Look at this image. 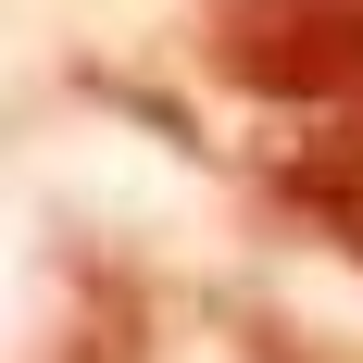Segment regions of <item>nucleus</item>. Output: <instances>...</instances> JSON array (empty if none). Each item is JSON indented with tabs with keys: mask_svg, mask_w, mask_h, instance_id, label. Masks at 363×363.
Segmentation results:
<instances>
[{
	"mask_svg": "<svg viewBox=\"0 0 363 363\" xmlns=\"http://www.w3.org/2000/svg\"><path fill=\"white\" fill-rule=\"evenodd\" d=\"M201 63L263 113L363 125V0H213Z\"/></svg>",
	"mask_w": 363,
	"mask_h": 363,
	"instance_id": "1",
	"label": "nucleus"
},
{
	"mask_svg": "<svg viewBox=\"0 0 363 363\" xmlns=\"http://www.w3.org/2000/svg\"><path fill=\"white\" fill-rule=\"evenodd\" d=\"M263 201L338 263H363V125H289L263 150Z\"/></svg>",
	"mask_w": 363,
	"mask_h": 363,
	"instance_id": "2",
	"label": "nucleus"
},
{
	"mask_svg": "<svg viewBox=\"0 0 363 363\" xmlns=\"http://www.w3.org/2000/svg\"><path fill=\"white\" fill-rule=\"evenodd\" d=\"M251 363H326V351H289V326H263V313H251Z\"/></svg>",
	"mask_w": 363,
	"mask_h": 363,
	"instance_id": "3",
	"label": "nucleus"
}]
</instances>
